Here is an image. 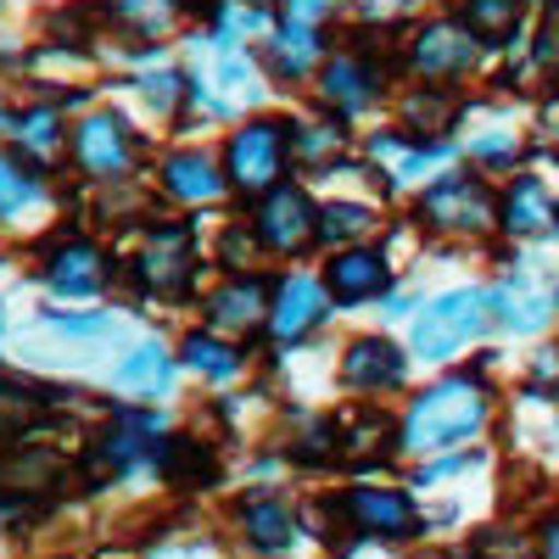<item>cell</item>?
<instances>
[{"label":"cell","instance_id":"obj_15","mask_svg":"<svg viewBox=\"0 0 559 559\" xmlns=\"http://www.w3.org/2000/svg\"><path fill=\"white\" fill-rule=\"evenodd\" d=\"M319 90H324V102H331L336 112H364L369 102H376L381 79H376V68L358 62V57H331V62H324Z\"/></svg>","mask_w":559,"mask_h":559},{"label":"cell","instance_id":"obj_14","mask_svg":"<svg viewBox=\"0 0 559 559\" xmlns=\"http://www.w3.org/2000/svg\"><path fill=\"white\" fill-rule=\"evenodd\" d=\"M140 280H146L152 292H185V280H191V236L185 229H157L140 252Z\"/></svg>","mask_w":559,"mask_h":559},{"label":"cell","instance_id":"obj_32","mask_svg":"<svg viewBox=\"0 0 559 559\" xmlns=\"http://www.w3.org/2000/svg\"><path fill=\"white\" fill-rule=\"evenodd\" d=\"M17 146L28 152V157H57V146H62V129H57V118L51 112H28L23 123H17Z\"/></svg>","mask_w":559,"mask_h":559},{"label":"cell","instance_id":"obj_6","mask_svg":"<svg viewBox=\"0 0 559 559\" xmlns=\"http://www.w3.org/2000/svg\"><path fill=\"white\" fill-rule=\"evenodd\" d=\"M487 297H492V319L503 324V331H521V336L543 331V324L559 313V286L548 274H532V269L503 274Z\"/></svg>","mask_w":559,"mask_h":559},{"label":"cell","instance_id":"obj_7","mask_svg":"<svg viewBox=\"0 0 559 559\" xmlns=\"http://www.w3.org/2000/svg\"><path fill=\"white\" fill-rule=\"evenodd\" d=\"M258 241L269 252H302L308 241H319V213L297 185H274L258 202Z\"/></svg>","mask_w":559,"mask_h":559},{"label":"cell","instance_id":"obj_29","mask_svg":"<svg viewBox=\"0 0 559 559\" xmlns=\"http://www.w3.org/2000/svg\"><path fill=\"white\" fill-rule=\"evenodd\" d=\"M274 62L286 73H308L319 62V34L313 28H297V23H280L274 34Z\"/></svg>","mask_w":559,"mask_h":559},{"label":"cell","instance_id":"obj_18","mask_svg":"<svg viewBox=\"0 0 559 559\" xmlns=\"http://www.w3.org/2000/svg\"><path fill=\"white\" fill-rule=\"evenodd\" d=\"M274 302H269V286L263 280H236V286H224L218 297H213V324L218 331H229V336H241V331H252V324L269 313Z\"/></svg>","mask_w":559,"mask_h":559},{"label":"cell","instance_id":"obj_22","mask_svg":"<svg viewBox=\"0 0 559 559\" xmlns=\"http://www.w3.org/2000/svg\"><path fill=\"white\" fill-rule=\"evenodd\" d=\"M241 526H247V537H252L258 548H269V554L292 548V537H297V521H292V509L280 503V498H247V503H241Z\"/></svg>","mask_w":559,"mask_h":559},{"label":"cell","instance_id":"obj_3","mask_svg":"<svg viewBox=\"0 0 559 559\" xmlns=\"http://www.w3.org/2000/svg\"><path fill=\"white\" fill-rule=\"evenodd\" d=\"M419 224H431L437 236H487L498 229V197L476 174H448L419 197Z\"/></svg>","mask_w":559,"mask_h":559},{"label":"cell","instance_id":"obj_21","mask_svg":"<svg viewBox=\"0 0 559 559\" xmlns=\"http://www.w3.org/2000/svg\"><path fill=\"white\" fill-rule=\"evenodd\" d=\"M459 17L471 23V34L481 45H509L521 34V17H526V0H464Z\"/></svg>","mask_w":559,"mask_h":559},{"label":"cell","instance_id":"obj_39","mask_svg":"<svg viewBox=\"0 0 559 559\" xmlns=\"http://www.w3.org/2000/svg\"><path fill=\"white\" fill-rule=\"evenodd\" d=\"M247 252H252V236H247V229H241V236L229 229V236H224V258L229 263H247Z\"/></svg>","mask_w":559,"mask_h":559},{"label":"cell","instance_id":"obj_28","mask_svg":"<svg viewBox=\"0 0 559 559\" xmlns=\"http://www.w3.org/2000/svg\"><path fill=\"white\" fill-rule=\"evenodd\" d=\"M292 152H297L313 174H324V168L342 157V123H297V129H292Z\"/></svg>","mask_w":559,"mask_h":559},{"label":"cell","instance_id":"obj_42","mask_svg":"<svg viewBox=\"0 0 559 559\" xmlns=\"http://www.w3.org/2000/svg\"><path fill=\"white\" fill-rule=\"evenodd\" d=\"M0 129H7V112H0Z\"/></svg>","mask_w":559,"mask_h":559},{"label":"cell","instance_id":"obj_20","mask_svg":"<svg viewBox=\"0 0 559 559\" xmlns=\"http://www.w3.org/2000/svg\"><path fill=\"white\" fill-rule=\"evenodd\" d=\"M51 286L57 292H68V297H84V292H102V280H107V258L96 252V247H62L57 258H51Z\"/></svg>","mask_w":559,"mask_h":559},{"label":"cell","instance_id":"obj_24","mask_svg":"<svg viewBox=\"0 0 559 559\" xmlns=\"http://www.w3.org/2000/svg\"><path fill=\"white\" fill-rule=\"evenodd\" d=\"M168 191L179 202H213L224 191V174L202 152H179V157H168Z\"/></svg>","mask_w":559,"mask_h":559},{"label":"cell","instance_id":"obj_13","mask_svg":"<svg viewBox=\"0 0 559 559\" xmlns=\"http://www.w3.org/2000/svg\"><path fill=\"white\" fill-rule=\"evenodd\" d=\"M73 152H79V168L96 174V179H118V174L129 168V140H123L118 118H107V112H96V118L79 123Z\"/></svg>","mask_w":559,"mask_h":559},{"label":"cell","instance_id":"obj_38","mask_svg":"<svg viewBox=\"0 0 559 559\" xmlns=\"http://www.w3.org/2000/svg\"><path fill=\"white\" fill-rule=\"evenodd\" d=\"M174 73H152V84H146V102L157 107V112H168V102H174Z\"/></svg>","mask_w":559,"mask_h":559},{"label":"cell","instance_id":"obj_31","mask_svg":"<svg viewBox=\"0 0 559 559\" xmlns=\"http://www.w3.org/2000/svg\"><path fill=\"white\" fill-rule=\"evenodd\" d=\"M185 364L202 369V376H236L241 353L224 347V342H213V336H191V342H185Z\"/></svg>","mask_w":559,"mask_h":559},{"label":"cell","instance_id":"obj_9","mask_svg":"<svg viewBox=\"0 0 559 559\" xmlns=\"http://www.w3.org/2000/svg\"><path fill=\"white\" fill-rule=\"evenodd\" d=\"M331 297V286H319L313 274H292L286 286H280V297H274V308H269V331H274V342H302L313 324L324 319V302Z\"/></svg>","mask_w":559,"mask_h":559},{"label":"cell","instance_id":"obj_5","mask_svg":"<svg viewBox=\"0 0 559 559\" xmlns=\"http://www.w3.org/2000/svg\"><path fill=\"white\" fill-rule=\"evenodd\" d=\"M286 157H292V129H280V123H247V129L229 134V146H224L229 179H236V191H247V197L274 191Z\"/></svg>","mask_w":559,"mask_h":559},{"label":"cell","instance_id":"obj_12","mask_svg":"<svg viewBox=\"0 0 559 559\" xmlns=\"http://www.w3.org/2000/svg\"><path fill=\"white\" fill-rule=\"evenodd\" d=\"M498 224H503V236H515V241H532V236H548V229L559 224V213H554V197H548V185L543 179H515L503 191V202H498Z\"/></svg>","mask_w":559,"mask_h":559},{"label":"cell","instance_id":"obj_23","mask_svg":"<svg viewBox=\"0 0 559 559\" xmlns=\"http://www.w3.org/2000/svg\"><path fill=\"white\" fill-rule=\"evenodd\" d=\"M163 476L174 487H213L218 481V459L202 442H191V437H168L163 442Z\"/></svg>","mask_w":559,"mask_h":559},{"label":"cell","instance_id":"obj_27","mask_svg":"<svg viewBox=\"0 0 559 559\" xmlns=\"http://www.w3.org/2000/svg\"><path fill=\"white\" fill-rule=\"evenodd\" d=\"M369 229H376V213H369L364 202H331L319 213V241L324 247H347V241L369 236Z\"/></svg>","mask_w":559,"mask_h":559},{"label":"cell","instance_id":"obj_36","mask_svg":"<svg viewBox=\"0 0 559 559\" xmlns=\"http://www.w3.org/2000/svg\"><path fill=\"white\" fill-rule=\"evenodd\" d=\"M342 0H280V23H297V28H324Z\"/></svg>","mask_w":559,"mask_h":559},{"label":"cell","instance_id":"obj_17","mask_svg":"<svg viewBox=\"0 0 559 559\" xmlns=\"http://www.w3.org/2000/svg\"><path fill=\"white\" fill-rule=\"evenodd\" d=\"M140 431H157V419H123V426H112L96 448H90V481L107 487L112 476H123L140 459Z\"/></svg>","mask_w":559,"mask_h":559},{"label":"cell","instance_id":"obj_10","mask_svg":"<svg viewBox=\"0 0 559 559\" xmlns=\"http://www.w3.org/2000/svg\"><path fill=\"white\" fill-rule=\"evenodd\" d=\"M408 376V358L403 347H392L386 336H358L347 353H342V381L347 392H386Z\"/></svg>","mask_w":559,"mask_h":559},{"label":"cell","instance_id":"obj_8","mask_svg":"<svg viewBox=\"0 0 559 559\" xmlns=\"http://www.w3.org/2000/svg\"><path fill=\"white\" fill-rule=\"evenodd\" d=\"M342 515L358 532H376V537H414L419 532V509L408 503V492H392V487H353L342 498Z\"/></svg>","mask_w":559,"mask_h":559},{"label":"cell","instance_id":"obj_41","mask_svg":"<svg viewBox=\"0 0 559 559\" xmlns=\"http://www.w3.org/2000/svg\"><path fill=\"white\" fill-rule=\"evenodd\" d=\"M453 559H487L481 548H453Z\"/></svg>","mask_w":559,"mask_h":559},{"label":"cell","instance_id":"obj_33","mask_svg":"<svg viewBox=\"0 0 559 559\" xmlns=\"http://www.w3.org/2000/svg\"><path fill=\"white\" fill-rule=\"evenodd\" d=\"M34 197H39V185L28 179V168H17L12 157H0V218L23 213Z\"/></svg>","mask_w":559,"mask_h":559},{"label":"cell","instance_id":"obj_16","mask_svg":"<svg viewBox=\"0 0 559 559\" xmlns=\"http://www.w3.org/2000/svg\"><path fill=\"white\" fill-rule=\"evenodd\" d=\"M453 118H459V102H453L448 84H426V79H419V84L408 90V102H403V129H408V140H442Z\"/></svg>","mask_w":559,"mask_h":559},{"label":"cell","instance_id":"obj_25","mask_svg":"<svg viewBox=\"0 0 559 559\" xmlns=\"http://www.w3.org/2000/svg\"><path fill=\"white\" fill-rule=\"evenodd\" d=\"M118 386L134 392V397H157V392H168V353H163L157 342L134 347V353L123 358V369H118Z\"/></svg>","mask_w":559,"mask_h":559},{"label":"cell","instance_id":"obj_2","mask_svg":"<svg viewBox=\"0 0 559 559\" xmlns=\"http://www.w3.org/2000/svg\"><path fill=\"white\" fill-rule=\"evenodd\" d=\"M487 319H492V297H487V292L459 286V292L431 297L426 313L414 319V358L448 364L453 353H464V347H471V342L487 331Z\"/></svg>","mask_w":559,"mask_h":559},{"label":"cell","instance_id":"obj_26","mask_svg":"<svg viewBox=\"0 0 559 559\" xmlns=\"http://www.w3.org/2000/svg\"><path fill=\"white\" fill-rule=\"evenodd\" d=\"M45 419V397L17 386V381H0V437H28Z\"/></svg>","mask_w":559,"mask_h":559},{"label":"cell","instance_id":"obj_19","mask_svg":"<svg viewBox=\"0 0 559 559\" xmlns=\"http://www.w3.org/2000/svg\"><path fill=\"white\" fill-rule=\"evenodd\" d=\"M62 481V459L45 453V448H23L0 464V487L17 492V498H34V492H51Z\"/></svg>","mask_w":559,"mask_h":559},{"label":"cell","instance_id":"obj_37","mask_svg":"<svg viewBox=\"0 0 559 559\" xmlns=\"http://www.w3.org/2000/svg\"><path fill=\"white\" fill-rule=\"evenodd\" d=\"M476 464V453H453V459H442V464H426L419 471V481H442V476H453V471H471Z\"/></svg>","mask_w":559,"mask_h":559},{"label":"cell","instance_id":"obj_11","mask_svg":"<svg viewBox=\"0 0 559 559\" xmlns=\"http://www.w3.org/2000/svg\"><path fill=\"white\" fill-rule=\"evenodd\" d=\"M324 286H331L336 302L353 308V302L381 297V292L392 286V269H386V258H381L376 247H347V252L331 258V269H324Z\"/></svg>","mask_w":559,"mask_h":559},{"label":"cell","instance_id":"obj_30","mask_svg":"<svg viewBox=\"0 0 559 559\" xmlns=\"http://www.w3.org/2000/svg\"><path fill=\"white\" fill-rule=\"evenodd\" d=\"M347 431H353V437L336 442L347 459H381V453H386V419H381V414H358V419H347Z\"/></svg>","mask_w":559,"mask_h":559},{"label":"cell","instance_id":"obj_40","mask_svg":"<svg viewBox=\"0 0 559 559\" xmlns=\"http://www.w3.org/2000/svg\"><path fill=\"white\" fill-rule=\"evenodd\" d=\"M537 554H543V559H559V515L543 526V537H537Z\"/></svg>","mask_w":559,"mask_h":559},{"label":"cell","instance_id":"obj_34","mask_svg":"<svg viewBox=\"0 0 559 559\" xmlns=\"http://www.w3.org/2000/svg\"><path fill=\"white\" fill-rule=\"evenodd\" d=\"M532 57H537V68H559V0H548V7H543V17H537Z\"/></svg>","mask_w":559,"mask_h":559},{"label":"cell","instance_id":"obj_1","mask_svg":"<svg viewBox=\"0 0 559 559\" xmlns=\"http://www.w3.org/2000/svg\"><path fill=\"white\" fill-rule=\"evenodd\" d=\"M487 426V386L476 376H448L431 392H419L397 426V448L408 453H442L459 448Z\"/></svg>","mask_w":559,"mask_h":559},{"label":"cell","instance_id":"obj_35","mask_svg":"<svg viewBox=\"0 0 559 559\" xmlns=\"http://www.w3.org/2000/svg\"><path fill=\"white\" fill-rule=\"evenodd\" d=\"M471 157H476L481 168H503V163L521 157V140H515V134H481V140H471Z\"/></svg>","mask_w":559,"mask_h":559},{"label":"cell","instance_id":"obj_4","mask_svg":"<svg viewBox=\"0 0 559 559\" xmlns=\"http://www.w3.org/2000/svg\"><path fill=\"white\" fill-rule=\"evenodd\" d=\"M481 62V39L471 34L464 17H437L408 39V73L426 84H453L464 73H476Z\"/></svg>","mask_w":559,"mask_h":559}]
</instances>
